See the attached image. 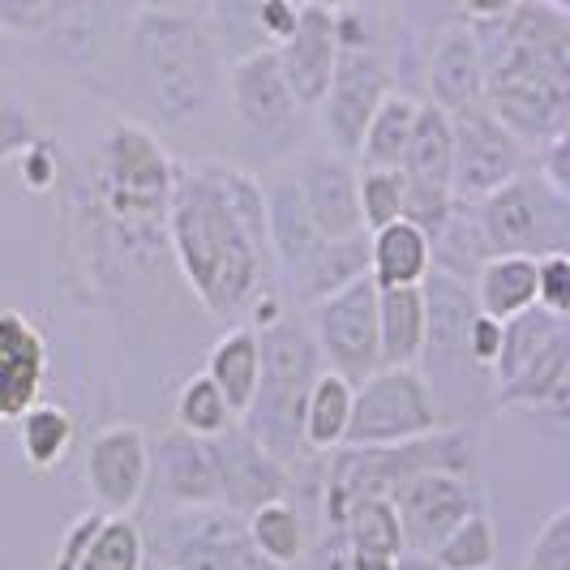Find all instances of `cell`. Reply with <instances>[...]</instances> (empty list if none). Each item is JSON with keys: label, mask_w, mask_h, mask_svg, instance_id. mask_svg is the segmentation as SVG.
Segmentation results:
<instances>
[{"label": "cell", "mask_w": 570, "mask_h": 570, "mask_svg": "<svg viewBox=\"0 0 570 570\" xmlns=\"http://www.w3.org/2000/svg\"><path fill=\"white\" fill-rule=\"evenodd\" d=\"M164 236L180 279L210 317L245 314L271 287L275 257L266 236V189L240 164H176Z\"/></svg>", "instance_id": "1"}, {"label": "cell", "mask_w": 570, "mask_h": 570, "mask_svg": "<svg viewBox=\"0 0 570 570\" xmlns=\"http://www.w3.org/2000/svg\"><path fill=\"white\" fill-rule=\"evenodd\" d=\"M129 73L159 125L194 129L224 99L228 60L198 13L138 9L129 22Z\"/></svg>", "instance_id": "2"}, {"label": "cell", "mask_w": 570, "mask_h": 570, "mask_svg": "<svg viewBox=\"0 0 570 570\" xmlns=\"http://www.w3.org/2000/svg\"><path fill=\"white\" fill-rule=\"evenodd\" d=\"M257 347H262V377H257V395L249 412L240 416L245 433L257 446H266L271 455L284 463L296 481V468L305 463V442H301V407L314 386V377L326 365L317 356V343L309 326L301 317L284 309L279 317L254 326Z\"/></svg>", "instance_id": "3"}, {"label": "cell", "mask_w": 570, "mask_h": 570, "mask_svg": "<svg viewBox=\"0 0 570 570\" xmlns=\"http://www.w3.org/2000/svg\"><path fill=\"white\" fill-rule=\"evenodd\" d=\"M171 180H176L171 150L159 142L155 129L138 120H116L86 171V189L99 202V210L116 224H138V228H164Z\"/></svg>", "instance_id": "4"}, {"label": "cell", "mask_w": 570, "mask_h": 570, "mask_svg": "<svg viewBox=\"0 0 570 570\" xmlns=\"http://www.w3.org/2000/svg\"><path fill=\"white\" fill-rule=\"evenodd\" d=\"M224 95L232 104L236 138H240L249 159L275 164V159L292 155L296 125H301V104L287 90L275 48H257V52L228 60Z\"/></svg>", "instance_id": "5"}, {"label": "cell", "mask_w": 570, "mask_h": 570, "mask_svg": "<svg viewBox=\"0 0 570 570\" xmlns=\"http://www.w3.org/2000/svg\"><path fill=\"white\" fill-rule=\"evenodd\" d=\"M472 206L489 254H567L570 198L553 194L537 171H519Z\"/></svg>", "instance_id": "6"}, {"label": "cell", "mask_w": 570, "mask_h": 570, "mask_svg": "<svg viewBox=\"0 0 570 570\" xmlns=\"http://www.w3.org/2000/svg\"><path fill=\"white\" fill-rule=\"evenodd\" d=\"M446 425L421 365H386L356 382L343 446H400Z\"/></svg>", "instance_id": "7"}, {"label": "cell", "mask_w": 570, "mask_h": 570, "mask_svg": "<svg viewBox=\"0 0 570 570\" xmlns=\"http://www.w3.org/2000/svg\"><path fill=\"white\" fill-rule=\"evenodd\" d=\"M305 326L314 335L322 365L343 373L347 382H361L373 370H382V361H377V287L370 275L305 305Z\"/></svg>", "instance_id": "8"}, {"label": "cell", "mask_w": 570, "mask_h": 570, "mask_svg": "<svg viewBox=\"0 0 570 570\" xmlns=\"http://www.w3.org/2000/svg\"><path fill=\"white\" fill-rule=\"evenodd\" d=\"M386 90H395V69L382 48H340L331 86L314 108L322 120V142L356 159L361 134Z\"/></svg>", "instance_id": "9"}, {"label": "cell", "mask_w": 570, "mask_h": 570, "mask_svg": "<svg viewBox=\"0 0 570 570\" xmlns=\"http://www.w3.org/2000/svg\"><path fill=\"white\" fill-rule=\"evenodd\" d=\"M159 553L168 570H279L254 553L245 514L224 507H176L164 519Z\"/></svg>", "instance_id": "10"}, {"label": "cell", "mask_w": 570, "mask_h": 570, "mask_svg": "<svg viewBox=\"0 0 570 570\" xmlns=\"http://www.w3.org/2000/svg\"><path fill=\"white\" fill-rule=\"evenodd\" d=\"M455 129V164H451V194L459 202H481L498 185L528 171V146L489 112L485 104H472L451 112Z\"/></svg>", "instance_id": "11"}, {"label": "cell", "mask_w": 570, "mask_h": 570, "mask_svg": "<svg viewBox=\"0 0 570 570\" xmlns=\"http://www.w3.org/2000/svg\"><path fill=\"white\" fill-rule=\"evenodd\" d=\"M391 502H395V514H400L403 549L429 558L433 544L442 541L463 514L481 511V489H476V476L429 468V472L407 476L391 493Z\"/></svg>", "instance_id": "12"}, {"label": "cell", "mask_w": 570, "mask_h": 570, "mask_svg": "<svg viewBox=\"0 0 570 570\" xmlns=\"http://www.w3.org/2000/svg\"><path fill=\"white\" fill-rule=\"evenodd\" d=\"M421 296H425V352H421L425 370L421 373H425L429 391H433L442 377L476 373L472 361H468V331H472V322H476L481 309L472 301V284L438 271V266L421 279Z\"/></svg>", "instance_id": "13"}, {"label": "cell", "mask_w": 570, "mask_h": 570, "mask_svg": "<svg viewBox=\"0 0 570 570\" xmlns=\"http://www.w3.org/2000/svg\"><path fill=\"white\" fill-rule=\"evenodd\" d=\"M86 489L104 514H134L150 489V438L142 425L120 421L99 429L86 451Z\"/></svg>", "instance_id": "14"}, {"label": "cell", "mask_w": 570, "mask_h": 570, "mask_svg": "<svg viewBox=\"0 0 570 570\" xmlns=\"http://www.w3.org/2000/svg\"><path fill=\"white\" fill-rule=\"evenodd\" d=\"M292 180H296L322 240H347V236L365 232L361 202H356V159L352 155H340L331 146H314L292 168Z\"/></svg>", "instance_id": "15"}, {"label": "cell", "mask_w": 570, "mask_h": 570, "mask_svg": "<svg viewBox=\"0 0 570 570\" xmlns=\"http://www.w3.org/2000/svg\"><path fill=\"white\" fill-rule=\"evenodd\" d=\"M275 60L284 69V82L301 112H314L331 86L335 60H340V35H335V9L322 4H301L296 27L284 43L275 48Z\"/></svg>", "instance_id": "16"}, {"label": "cell", "mask_w": 570, "mask_h": 570, "mask_svg": "<svg viewBox=\"0 0 570 570\" xmlns=\"http://www.w3.org/2000/svg\"><path fill=\"white\" fill-rule=\"evenodd\" d=\"M219 455V507L232 514H249L262 502L292 493V472L266 446H257L245 425H232L215 438Z\"/></svg>", "instance_id": "17"}, {"label": "cell", "mask_w": 570, "mask_h": 570, "mask_svg": "<svg viewBox=\"0 0 570 570\" xmlns=\"http://www.w3.org/2000/svg\"><path fill=\"white\" fill-rule=\"evenodd\" d=\"M116 35H120V13L108 0H57L52 18L35 39L57 65L86 73L108 60Z\"/></svg>", "instance_id": "18"}, {"label": "cell", "mask_w": 570, "mask_h": 570, "mask_svg": "<svg viewBox=\"0 0 570 570\" xmlns=\"http://www.w3.org/2000/svg\"><path fill=\"white\" fill-rule=\"evenodd\" d=\"M425 99L442 112L485 104V57L468 22H446L425 57Z\"/></svg>", "instance_id": "19"}, {"label": "cell", "mask_w": 570, "mask_h": 570, "mask_svg": "<svg viewBox=\"0 0 570 570\" xmlns=\"http://www.w3.org/2000/svg\"><path fill=\"white\" fill-rule=\"evenodd\" d=\"M48 382V340L22 309H0V425H13Z\"/></svg>", "instance_id": "20"}, {"label": "cell", "mask_w": 570, "mask_h": 570, "mask_svg": "<svg viewBox=\"0 0 570 570\" xmlns=\"http://www.w3.org/2000/svg\"><path fill=\"white\" fill-rule=\"evenodd\" d=\"M150 476L171 507H219V455L215 438H198L185 429H171L150 446Z\"/></svg>", "instance_id": "21"}, {"label": "cell", "mask_w": 570, "mask_h": 570, "mask_svg": "<svg viewBox=\"0 0 570 570\" xmlns=\"http://www.w3.org/2000/svg\"><path fill=\"white\" fill-rule=\"evenodd\" d=\"M498 407L511 412H541L553 421H567L570 407V326L558 340L544 347L541 356H532L511 382L493 386Z\"/></svg>", "instance_id": "22"}, {"label": "cell", "mask_w": 570, "mask_h": 570, "mask_svg": "<svg viewBox=\"0 0 570 570\" xmlns=\"http://www.w3.org/2000/svg\"><path fill=\"white\" fill-rule=\"evenodd\" d=\"M262 189H266L271 257H275V271L292 284V275L314 257V249L322 245V236H317L314 219H309V210H305V198H301L292 171H287V176H275V180L262 185Z\"/></svg>", "instance_id": "23"}, {"label": "cell", "mask_w": 570, "mask_h": 570, "mask_svg": "<svg viewBox=\"0 0 570 570\" xmlns=\"http://www.w3.org/2000/svg\"><path fill=\"white\" fill-rule=\"evenodd\" d=\"M472 301L485 317L511 322L537 305V257L493 254L472 275Z\"/></svg>", "instance_id": "24"}, {"label": "cell", "mask_w": 570, "mask_h": 570, "mask_svg": "<svg viewBox=\"0 0 570 570\" xmlns=\"http://www.w3.org/2000/svg\"><path fill=\"white\" fill-rule=\"evenodd\" d=\"M425 352V296L421 287H377V361L421 365Z\"/></svg>", "instance_id": "25"}, {"label": "cell", "mask_w": 570, "mask_h": 570, "mask_svg": "<svg viewBox=\"0 0 570 570\" xmlns=\"http://www.w3.org/2000/svg\"><path fill=\"white\" fill-rule=\"evenodd\" d=\"M433 271L425 228L412 219H395L386 228L370 232V279L373 287H421Z\"/></svg>", "instance_id": "26"}, {"label": "cell", "mask_w": 570, "mask_h": 570, "mask_svg": "<svg viewBox=\"0 0 570 570\" xmlns=\"http://www.w3.org/2000/svg\"><path fill=\"white\" fill-rule=\"evenodd\" d=\"M206 377L215 382V391L228 400L232 416L240 421L254 403L257 377H262V347H257L254 326H232L228 335L215 340L206 356Z\"/></svg>", "instance_id": "27"}, {"label": "cell", "mask_w": 570, "mask_h": 570, "mask_svg": "<svg viewBox=\"0 0 570 570\" xmlns=\"http://www.w3.org/2000/svg\"><path fill=\"white\" fill-rule=\"evenodd\" d=\"M352 395L356 382H347L343 373L322 370L305 395L301 407V442L309 455H335L347 438V421H352Z\"/></svg>", "instance_id": "28"}, {"label": "cell", "mask_w": 570, "mask_h": 570, "mask_svg": "<svg viewBox=\"0 0 570 570\" xmlns=\"http://www.w3.org/2000/svg\"><path fill=\"white\" fill-rule=\"evenodd\" d=\"M451 164H455V129H451V112L433 108L421 99L416 120H412V138L403 150V176L412 185H429V189H451Z\"/></svg>", "instance_id": "29"}, {"label": "cell", "mask_w": 570, "mask_h": 570, "mask_svg": "<svg viewBox=\"0 0 570 570\" xmlns=\"http://www.w3.org/2000/svg\"><path fill=\"white\" fill-rule=\"evenodd\" d=\"M245 537L262 562L279 570H296L309 558V523L301 507H292L287 498L262 502L257 511L245 514Z\"/></svg>", "instance_id": "30"}, {"label": "cell", "mask_w": 570, "mask_h": 570, "mask_svg": "<svg viewBox=\"0 0 570 570\" xmlns=\"http://www.w3.org/2000/svg\"><path fill=\"white\" fill-rule=\"evenodd\" d=\"M361 275H370V232L347 236V240H322L314 257L292 275V292L301 296V305H314Z\"/></svg>", "instance_id": "31"}, {"label": "cell", "mask_w": 570, "mask_h": 570, "mask_svg": "<svg viewBox=\"0 0 570 570\" xmlns=\"http://www.w3.org/2000/svg\"><path fill=\"white\" fill-rule=\"evenodd\" d=\"M421 99L412 90H386L382 104L373 108L370 125L356 146V168H403V150L412 138V120H416Z\"/></svg>", "instance_id": "32"}, {"label": "cell", "mask_w": 570, "mask_h": 570, "mask_svg": "<svg viewBox=\"0 0 570 570\" xmlns=\"http://www.w3.org/2000/svg\"><path fill=\"white\" fill-rule=\"evenodd\" d=\"M343 541V558H382V562H400L403 553V528L395 502L391 498H361L352 511L343 514L335 528Z\"/></svg>", "instance_id": "33"}, {"label": "cell", "mask_w": 570, "mask_h": 570, "mask_svg": "<svg viewBox=\"0 0 570 570\" xmlns=\"http://www.w3.org/2000/svg\"><path fill=\"white\" fill-rule=\"evenodd\" d=\"M429 254H433V266H438V271H446V275L472 284V275L481 271V262L493 257L485 245V236H481L476 206H472V202H459V198L451 202L446 219L429 232Z\"/></svg>", "instance_id": "34"}, {"label": "cell", "mask_w": 570, "mask_h": 570, "mask_svg": "<svg viewBox=\"0 0 570 570\" xmlns=\"http://www.w3.org/2000/svg\"><path fill=\"white\" fill-rule=\"evenodd\" d=\"M13 425H18V451L30 472H39V476L65 463L69 446H73V416L65 403L35 400Z\"/></svg>", "instance_id": "35"}, {"label": "cell", "mask_w": 570, "mask_h": 570, "mask_svg": "<svg viewBox=\"0 0 570 570\" xmlns=\"http://www.w3.org/2000/svg\"><path fill=\"white\" fill-rule=\"evenodd\" d=\"M562 331H567V317L544 314L541 305H532V309H523V314L511 317V322H502V347H498V361H493V370H489V382H493V386L511 382L514 373L523 370L532 356H541L544 347L558 340Z\"/></svg>", "instance_id": "36"}, {"label": "cell", "mask_w": 570, "mask_h": 570, "mask_svg": "<svg viewBox=\"0 0 570 570\" xmlns=\"http://www.w3.org/2000/svg\"><path fill=\"white\" fill-rule=\"evenodd\" d=\"M429 562H433V570H493L498 567V523H493V514L485 507L463 514L455 528L433 544Z\"/></svg>", "instance_id": "37"}, {"label": "cell", "mask_w": 570, "mask_h": 570, "mask_svg": "<svg viewBox=\"0 0 570 570\" xmlns=\"http://www.w3.org/2000/svg\"><path fill=\"white\" fill-rule=\"evenodd\" d=\"M73 570H146V537L134 514H104Z\"/></svg>", "instance_id": "38"}, {"label": "cell", "mask_w": 570, "mask_h": 570, "mask_svg": "<svg viewBox=\"0 0 570 570\" xmlns=\"http://www.w3.org/2000/svg\"><path fill=\"white\" fill-rule=\"evenodd\" d=\"M171 421H176V429L198 433V438H219V433H228L232 425H240V421L232 416L228 400L215 391V382H210L206 373H194V377L180 382L176 403H171Z\"/></svg>", "instance_id": "39"}, {"label": "cell", "mask_w": 570, "mask_h": 570, "mask_svg": "<svg viewBox=\"0 0 570 570\" xmlns=\"http://www.w3.org/2000/svg\"><path fill=\"white\" fill-rule=\"evenodd\" d=\"M403 194H407L403 168H356V202L365 232L403 219Z\"/></svg>", "instance_id": "40"}, {"label": "cell", "mask_w": 570, "mask_h": 570, "mask_svg": "<svg viewBox=\"0 0 570 570\" xmlns=\"http://www.w3.org/2000/svg\"><path fill=\"white\" fill-rule=\"evenodd\" d=\"M523 570H570V511L558 507L541 523L537 541L528 544Z\"/></svg>", "instance_id": "41"}, {"label": "cell", "mask_w": 570, "mask_h": 570, "mask_svg": "<svg viewBox=\"0 0 570 570\" xmlns=\"http://www.w3.org/2000/svg\"><path fill=\"white\" fill-rule=\"evenodd\" d=\"M537 305L544 314L570 317V254L537 257Z\"/></svg>", "instance_id": "42"}, {"label": "cell", "mask_w": 570, "mask_h": 570, "mask_svg": "<svg viewBox=\"0 0 570 570\" xmlns=\"http://www.w3.org/2000/svg\"><path fill=\"white\" fill-rule=\"evenodd\" d=\"M305 0H257V13H254V30H257V43L262 48H279L292 27H296V13H301Z\"/></svg>", "instance_id": "43"}, {"label": "cell", "mask_w": 570, "mask_h": 570, "mask_svg": "<svg viewBox=\"0 0 570 570\" xmlns=\"http://www.w3.org/2000/svg\"><path fill=\"white\" fill-rule=\"evenodd\" d=\"M35 138H39L35 116L13 99H0V159H18Z\"/></svg>", "instance_id": "44"}, {"label": "cell", "mask_w": 570, "mask_h": 570, "mask_svg": "<svg viewBox=\"0 0 570 570\" xmlns=\"http://www.w3.org/2000/svg\"><path fill=\"white\" fill-rule=\"evenodd\" d=\"M52 9H57V0H0V30L35 39L43 22L52 18Z\"/></svg>", "instance_id": "45"}, {"label": "cell", "mask_w": 570, "mask_h": 570, "mask_svg": "<svg viewBox=\"0 0 570 570\" xmlns=\"http://www.w3.org/2000/svg\"><path fill=\"white\" fill-rule=\"evenodd\" d=\"M537 176H541V180L549 185V189H553V194L570 198V138H567V129H562V134H553V138H544V142H541Z\"/></svg>", "instance_id": "46"}, {"label": "cell", "mask_w": 570, "mask_h": 570, "mask_svg": "<svg viewBox=\"0 0 570 570\" xmlns=\"http://www.w3.org/2000/svg\"><path fill=\"white\" fill-rule=\"evenodd\" d=\"M22 176H27V185L35 194H43L48 185H57V159H48V142L43 138H35V142L22 150Z\"/></svg>", "instance_id": "47"}, {"label": "cell", "mask_w": 570, "mask_h": 570, "mask_svg": "<svg viewBox=\"0 0 570 570\" xmlns=\"http://www.w3.org/2000/svg\"><path fill=\"white\" fill-rule=\"evenodd\" d=\"M514 4L519 0H459V13H463V22L481 27V22H502Z\"/></svg>", "instance_id": "48"}, {"label": "cell", "mask_w": 570, "mask_h": 570, "mask_svg": "<svg viewBox=\"0 0 570 570\" xmlns=\"http://www.w3.org/2000/svg\"><path fill=\"white\" fill-rule=\"evenodd\" d=\"M108 4H112V9L120 13V18H125V13H138V9H142L138 0H108Z\"/></svg>", "instance_id": "49"}, {"label": "cell", "mask_w": 570, "mask_h": 570, "mask_svg": "<svg viewBox=\"0 0 570 570\" xmlns=\"http://www.w3.org/2000/svg\"><path fill=\"white\" fill-rule=\"evenodd\" d=\"M305 4H322V9H347V4H361V0H305Z\"/></svg>", "instance_id": "50"}, {"label": "cell", "mask_w": 570, "mask_h": 570, "mask_svg": "<svg viewBox=\"0 0 570 570\" xmlns=\"http://www.w3.org/2000/svg\"><path fill=\"white\" fill-rule=\"evenodd\" d=\"M194 9H206V0H189V13H194Z\"/></svg>", "instance_id": "51"}, {"label": "cell", "mask_w": 570, "mask_h": 570, "mask_svg": "<svg viewBox=\"0 0 570 570\" xmlns=\"http://www.w3.org/2000/svg\"><path fill=\"white\" fill-rule=\"evenodd\" d=\"M553 4H567V0H553Z\"/></svg>", "instance_id": "52"}, {"label": "cell", "mask_w": 570, "mask_h": 570, "mask_svg": "<svg viewBox=\"0 0 570 570\" xmlns=\"http://www.w3.org/2000/svg\"><path fill=\"white\" fill-rule=\"evenodd\" d=\"M0 168H4V159H0Z\"/></svg>", "instance_id": "53"}]
</instances>
